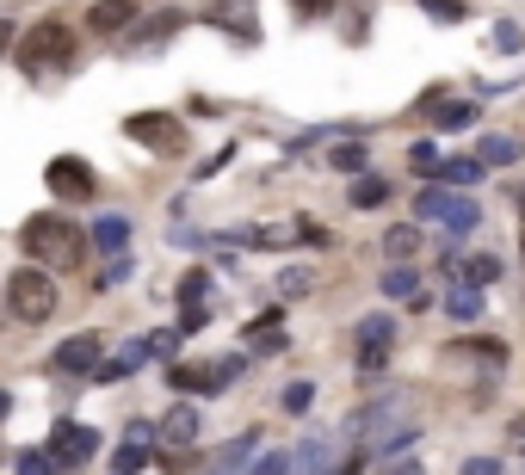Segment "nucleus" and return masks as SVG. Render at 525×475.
I'll return each mask as SVG.
<instances>
[{
    "mask_svg": "<svg viewBox=\"0 0 525 475\" xmlns=\"http://www.w3.org/2000/svg\"><path fill=\"white\" fill-rule=\"evenodd\" d=\"M445 315H451V321H476V315H482V290L458 284V290H451V297H445Z\"/></svg>",
    "mask_w": 525,
    "mask_h": 475,
    "instance_id": "b1692460",
    "label": "nucleus"
},
{
    "mask_svg": "<svg viewBox=\"0 0 525 475\" xmlns=\"http://www.w3.org/2000/svg\"><path fill=\"white\" fill-rule=\"evenodd\" d=\"M408 167H414L420 179H433V173H439V149H433V136H420L414 149H408Z\"/></svg>",
    "mask_w": 525,
    "mask_h": 475,
    "instance_id": "c85d7f7f",
    "label": "nucleus"
},
{
    "mask_svg": "<svg viewBox=\"0 0 525 475\" xmlns=\"http://www.w3.org/2000/svg\"><path fill=\"white\" fill-rule=\"evenodd\" d=\"M414 7L427 13V19H439V25H458V19H470V7H464V0H414Z\"/></svg>",
    "mask_w": 525,
    "mask_h": 475,
    "instance_id": "cd10ccee",
    "label": "nucleus"
},
{
    "mask_svg": "<svg viewBox=\"0 0 525 475\" xmlns=\"http://www.w3.org/2000/svg\"><path fill=\"white\" fill-rule=\"evenodd\" d=\"M210 321V309L204 303H192V309H180V334H198V327Z\"/></svg>",
    "mask_w": 525,
    "mask_h": 475,
    "instance_id": "e433bc0d",
    "label": "nucleus"
},
{
    "mask_svg": "<svg viewBox=\"0 0 525 475\" xmlns=\"http://www.w3.org/2000/svg\"><path fill=\"white\" fill-rule=\"evenodd\" d=\"M476 161L482 167H507V161H519V142L513 136H476Z\"/></svg>",
    "mask_w": 525,
    "mask_h": 475,
    "instance_id": "aec40b11",
    "label": "nucleus"
},
{
    "mask_svg": "<svg viewBox=\"0 0 525 475\" xmlns=\"http://www.w3.org/2000/svg\"><path fill=\"white\" fill-rule=\"evenodd\" d=\"M495 50H525V31H519L513 19H501V25H495Z\"/></svg>",
    "mask_w": 525,
    "mask_h": 475,
    "instance_id": "f704fd0d",
    "label": "nucleus"
},
{
    "mask_svg": "<svg viewBox=\"0 0 525 475\" xmlns=\"http://www.w3.org/2000/svg\"><path fill=\"white\" fill-rule=\"evenodd\" d=\"M124 136L143 142V149H155V155H167V149H180V142H186L180 118H167V112H136V118H124Z\"/></svg>",
    "mask_w": 525,
    "mask_h": 475,
    "instance_id": "0eeeda50",
    "label": "nucleus"
},
{
    "mask_svg": "<svg viewBox=\"0 0 525 475\" xmlns=\"http://www.w3.org/2000/svg\"><path fill=\"white\" fill-rule=\"evenodd\" d=\"M383 297H420V272L414 266H390L383 272Z\"/></svg>",
    "mask_w": 525,
    "mask_h": 475,
    "instance_id": "393cba45",
    "label": "nucleus"
},
{
    "mask_svg": "<svg viewBox=\"0 0 525 475\" xmlns=\"http://www.w3.org/2000/svg\"><path fill=\"white\" fill-rule=\"evenodd\" d=\"M50 364L62 377H93L99 371V334H75V340H62L56 352H50Z\"/></svg>",
    "mask_w": 525,
    "mask_h": 475,
    "instance_id": "1a4fd4ad",
    "label": "nucleus"
},
{
    "mask_svg": "<svg viewBox=\"0 0 525 475\" xmlns=\"http://www.w3.org/2000/svg\"><path fill=\"white\" fill-rule=\"evenodd\" d=\"M44 179H50V192L68 198V204H75V198H93V167H87L81 155H56V161L44 167Z\"/></svg>",
    "mask_w": 525,
    "mask_h": 475,
    "instance_id": "6e6552de",
    "label": "nucleus"
},
{
    "mask_svg": "<svg viewBox=\"0 0 525 475\" xmlns=\"http://www.w3.org/2000/svg\"><path fill=\"white\" fill-rule=\"evenodd\" d=\"M420 241H427V229H420V223H396L390 235H383V253H390V260H414Z\"/></svg>",
    "mask_w": 525,
    "mask_h": 475,
    "instance_id": "2eb2a0df",
    "label": "nucleus"
},
{
    "mask_svg": "<svg viewBox=\"0 0 525 475\" xmlns=\"http://www.w3.org/2000/svg\"><path fill=\"white\" fill-rule=\"evenodd\" d=\"M248 377V352H229V358H198V364H167V383L173 395H217L229 383Z\"/></svg>",
    "mask_w": 525,
    "mask_h": 475,
    "instance_id": "f03ea898",
    "label": "nucleus"
},
{
    "mask_svg": "<svg viewBox=\"0 0 525 475\" xmlns=\"http://www.w3.org/2000/svg\"><path fill=\"white\" fill-rule=\"evenodd\" d=\"M155 457H149V445H136V438H124L118 445V457H112V475H143Z\"/></svg>",
    "mask_w": 525,
    "mask_h": 475,
    "instance_id": "5701e85b",
    "label": "nucleus"
},
{
    "mask_svg": "<svg viewBox=\"0 0 525 475\" xmlns=\"http://www.w3.org/2000/svg\"><path fill=\"white\" fill-rule=\"evenodd\" d=\"M7 414H13V395H7V389H0V420H7Z\"/></svg>",
    "mask_w": 525,
    "mask_h": 475,
    "instance_id": "a18cd8bd",
    "label": "nucleus"
},
{
    "mask_svg": "<svg viewBox=\"0 0 525 475\" xmlns=\"http://www.w3.org/2000/svg\"><path fill=\"white\" fill-rule=\"evenodd\" d=\"M254 475H291V451H260Z\"/></svg>",
    "mask_w": 525,
    "mask_h": 475,
    "instance_id": "72a5a7b5",
    "label": "nucleus"
},
{
    "mask_svg": "<svg viewBox=\"0 0 525 475\" xmlns=\"http://www.w3.org/2000/svg\"><path fill=\"white\" fill-rule=\"evenodd\" d=\"M254 451H260V432H241L235 445H223L217 457H210V463H217L210 475H235V469H241V457H254Z\"/></svg>",
    "mask_w": 525,
    "mask_h": 475,
    "instance_id": "f3484780",
    "label": "nucleus"
},
{
    "mask_svg": "<svg viewBox=\"0 0 525 475\" xmlns=\"http://www.w3.org/2000/svg\"><path fill=\"white\" fill-rule=\"evenodd\" d=\"M204 290H210V272H204V266H192V272L180 278V303H186V309H192V303H204Z\"/></svg>",
    "mask_w": 525,
    "mask_h": 475,
    "instance_id": "7c9ffc66",
    "label": "nucleus"
},
{
    "mask_svg": "<svg viewBox=\"0 0 525 475\" xmlns=\"http://www.w3.org/2000/svg\"><path fill=\"white\" fill-rule=\"evenodd\" d=\"M186 25L180 7H167V13H149V25H130V50H155L161 38H173V31Z\"/></svg>",
    "mask_w": 525,
    "mask_h": 475,
    "instance_id": "f8f14e48",
    "label": "nucleus"
},
{
    "mask_svg": "<svg viewBox=\"0 0 525 475\" xmlns=\"http://www.w3.org/2000/svg\"><path fill=\"white\" fill-rule=\"evenodd\" d=\"M309 284H315V272H309V266H291L285 278H278V290H285V297H303Z\"/></svg>",
    "mask_w": 525,
    "mask_h": 475,
    "instance_id": "2f4dec72",
    "label": "nucleus"
},
{
    "mask_svg": "<svg viewBox=\"0 0 525 475\" xmlns=\"http://www.w3.org/2000/svg\"><path fill=\"white\" fill-rule=\"evenodd\" d=\"M309 401H315V383H291L285 389V414H309Z\"/></svg>",
    "mask_w": 525,
    "mask_h": 475,
    "instance_id": "473e14b6",
    "label": "nucleus"
},
{
    "mask_svg": "<svg viewBox=\"0 0 525 475\" xmlns=\"http://www.w3.org/2000/svg\"><path fill=\"white\" fill-rule=\"evenodd\" d=\"M445 358H476V364H488V371H501V364H507V346L488 340V334H476V340H451Z\"/></svg>",
    "mask_w": 525,
    "mask_h": 475,
    "instance_id": "4468645a",
    "label": "nucleus"
},
{
    "mask_svg": "<svg viewBox=\"0 0 525 475\" xmlns=\"http://www.w3.org/2000/svg\"><path fill=\"white\" fill-rule=\"evenodd\" d=\"M291 7H297L303 19H328V13H334V0H291Z\"/></svg>",
    "mask_w": 525,
    "mask_h": 475,
    "instance_id": "4c0bfd02",
    "label": "nucleus"
},
{
    "mask_svg": "<svg viewBox=\"0 0 525 475\" xmlns=\"http://www.w3.org/2000/svg\"><path fill=\"white\" fill-rule=\"evenodd\" d=\"M488 167L476 161V155H464V161H439V173H433V186H470V179H482Z\"/></svg>",
    "mask_w": 525,
    "mask_h": 475,
    "instance_id": "412c9836",
    "label": "nucleus"
},
{
    "mask_svg": "<svg viewBox=\"0 0 525 475\" xmlns=\"http://www.w3.org/2000/svg\"><path fill=\"white\" fill-rule=\"evenodd\" d=\"M433 124H439V130H470V124H476V105H470V99H439V105H433Z\"/></svg>",
    "mask_w": 525,
    "mask_h": 475,
    "instance_id": "6ab92c4d",
    "label": "nucleus"
},
{
    "mask_svg": "<svg viewBox=\"0 0 525 475\" xmlns=\"http://www.w3.org/2000/svg\"><path fill=\"white\" fill-rule=\"evenodd\" d=\"M50 451H19V475H50Z\"/></svg>",
    "mask_w": 525,
    "mask_h": 475,
    "instance_id": "c9c22d12",
    "label": "nucleus"
},
{
    "mask_svg": "<svg viewBox=\"0 0 525 475\" xmlns=\"http://www.w3.org/2000/svg\"><path fill=\"white\" fill-rule=\"evenodd\" d=\"M192 438H198V408H192V401H180V408L161 420V445H167V451H186Z\"/></svg>",
    "mask_w": 525,
    "mask_h": 475,
    "instance_id": "ddd939ff",
    "label": "nucleus"
},
{
    "mask_svg": "<svg viewBox=\"0 0 525 475\" xmlns=\"http://www.w3.org/2000/svg\"><path fill=\"white\" fill-rule=\"evenodd\" d=\"M507 432H513V445H525V420H513V426H507Z\"/></svg>",
    "mask_w": 525,
    "mask_h": 475,
    "instance_id": "c03bdc74",
    "label": "nucleus"
},
{
    "mask_svg": "<svg viewBox=\"0 0 525 475\" xmlns=\"http://www.w3.org/2000/svg\"><path fill=\"white\" fill-rule=\"evenodd\" d=\"M124 241H130V223H124V216H99V223H93V247H99V253H112V260H118Z\"/></svg>",
    "mask_w": 525,
    "mask_h": 475,
    "instance_id": "dca6fc26",
    "label": "nucleus"
},
{
    "mask_svg": "<svg viewBox=\"0 0 525 475\" xmlns=\"http://www.w3.org/2000/svg\"><path fill=\"white\" fill-rule=\"evenodd\" d=\"M13 56H19L25 75H38V68H68V56H75V31H68L62 19H38V25L19 38Z\"/></svg>",
    "mask_w": 525,
    "mask_h": 475,
    "instance_id": "20e7f679",
    "label": "nucleus"
},
{
    "mask_svg": "<svg viewBox=\"0 0 525 475\" xmlns=\"http://www.w3.org/2000/svg\"><path fill=\"white\" fill-rule=\"evenodd\" d=\"M124 278H130V260H124V253H118V260L105 266V284H124Z\"/></svg>",
    "mask_w": 525,
    "mask_h": 475,
    "instance_id": "79ce46f5",
    "label": "nucleus"
},
{
    "mask_svg": "<svg viewBox=\"0 0 525 475\" xmlns=\"http://www.w3.org/2000/svg\"><path fill=\"white\" fill-rule=\"evenodd\" d=\"M44 451H50V463H56V469H81V463H93V457H99V432H93V426H81V420H56Z\"/></svg>",
    "mask_w": 525,
    "mask_h": 475,
    "instance_id": "423d86ee",
    "label": "nucleus"
},
{
    "mask_svg": "<svg viewBox=\"0 0 525 475\" xmlns=\"http://www.w3.org/2000/svg\"><path fill=\"white\" fill-rule=\"evenodd\" d=\"M383 198H390V186H383V179H371V173L353 179V210H377Z\"/></svg>",
    "mask_w": 525,
    "mask_h": 475,
    "instance_id": "a878e982",
    "label": "nucleus"
},
{
    "mask_svg": "<svg viewBox=\"0 0 525 475\" xmlns=\"http://www.w3.org/2000/svg\"><path fill=\"white\" fill-rule=\"evenodd\" d=\"M458 272H464L470 290H488V284L501 278V260H495V253H470V260H458Z\"/></svg>",
    "mask_w": 525,
    "mask_h": 475,
    "instance_id": "a211bd4d",
    "label": "nucleus"
},
{
    "mask_svg": "<svg viewBox=\"0 0 525 475\" xmlns=\"http://www.w3.org/2000/svg\"><path fill=\"white\" fill-rule=\"evenodd\" d=\"M136 19V0H93V13H87V25L99 31V38H118V31H130Z\"/></svg>",
    "mask_w": 525,
    "mask_h": 475,
    "instance_id": "9b49d317",
    "label": "nucleus"
},
{
    "mask_svg": "<svg viewBox=\"0 0 525 475\" xmlns=\"http://www.w3.org/2000/svg\"><path fill=\"white\" fill-rule=\"evenodd\" d=\"M390 340H396V321H390V315H371V321H359V346H377V352H383Z\"/></svg>",
    "mask_w": 525,
    "mask_h": 475,
    "instance_id": "bb28decb",
    "label": "nucleus"
},
{
    "mask_svg": "<svg viewBox=\"0 0 525 475\" xmlns=\"http://www.w3.org/2000/svg\"><path fill=\"white\" fill-rule=\"evenodd\" d=\"M328 167H334V173H359V167H365V149H359V142H334Z\"/></svg>",
    "mask_w": 525,
    "mask_h": 475,
    "instance_id": "c756f323",
    "label": "nucleus"
},
{
    "mask_svg": "<svg viewBox=\"0 0 525 475\" xmlns=\"http://www.w3.org/2000/svg\"><path fill=\"white\" fill-rule=\"evenodd\" d=\"M19 241L31 253V266H44V272H81V260H87V241L68 216H31Z\"/></svg>",
    "mask_w": 525,
    "mask_h": 475,
    "instance_id": "f257e3e1",
    "label": "nucleus"
},
{
    "mask_svg": "<svg viewBox=\"0 0 525 475\" xmlns=\"http://www.w3.org/2000/svg\"><path fill=\"white\" fill-rule=\"evenodd\" d=\"M464 475H501V463H495V457H470Z\"/></svg>",
    "mask_w": 525,
    "mask_h": 475,
    "instance_id": "58836bf2",
    "label": "nucleus"
},
{
    "mask_svg": "<svg viewBox=\"0 0 525 475\" xmlns=\"http://www.w3.org/2000/svg\"><path fill=\"white\" fill-rule=\"evenodd\" d=\"M248 352H285V327H278V315H260L248 327Z\"/></svg>",
    "mask_w": 525,
    "mask_h": 475,
    "instance_id": "4be33fe9",
    "label": "nucleus"
},
{
    "mask_svg": "<svg viewBox=\"0 0 525 475\" xmlns=\"http://www.w3.org/2000/svg\"><path fill=\"white\" fill-rule=\"evenodd\" d=\"M7 50H13V25H7V19H0V56H7Z\"/></svg>",
    "mask_w": 525,
    "mask_h": 475,
    "instance_id": "37998d69",
    "label": "nucleus"
},
{
    "mask_svg": "<svg viewBox=\"0 0 525 475\" xmlns=\"http://www.w3.org/2000/svg\"><path fill=\"white\" fill-rule=\"evenodd\" d=\"M383 475H420V463H414V457L402 451V457H390V469H383Z\"/></svg>",
    "mask_w": 525,
    "mask_h": 475,
    "instance_id": "a19ab883",
    "label": "nucleus"
},
{
    "mask_svg": "<svg viewBox=\"0 0 525 475\" xmlns=\"http://www.w3.org/2000/svg\"><path fill=\"white\" fill-rule=\"evenodd\" d=\"M7 309H13L25 327H44V321L56 315V278H50L44 266H19V272L7 278Z\"/></svg>",
    "mask_w": 525,
    "mask_h": 475,
    "instance_id": "7ed1b4c3",
    "label": "nucleus"
},
{
    "mask_svg": "<svg viewBox=\"0 0 525 475\" xmlns=\"http://www.w3.org/2000/svg\"><path fill=\"white\" fill-rule=\"evenodd\" d=\"M414 216H420V223L451 229V235H464V229L476 223V204H470V198H458L451 186H433V179H427V186H420V198H414Z\"/></svg>",
    "mask_w": 525,
    "mask_h": 475,
    "instance_id": "39448f33",
    "label": "nucleus"
},
{
    "mask_svg": "<svg viewBox=\"0 0 525 475\" xmlns=\"http://www.w3.org/2000/svg\"><path fill=\"white\" fill-rule=\"evenodd\" d=\"M173 346H180V334H149V352H155V358H167Z\"/></svg>",
    "mask_w": 525,
    "mask_h": 475,
    "instance_id": "ea45409f",
    "label": "nucleus"
},
{
    "mask_svg": "<svg viewBox=\"0 0 525 475\" xmlns=\"http://www.w3.org/2000/svg\"><path fill=\"white\" fill-rule=\"evenodd\" d=\"M210 25H217V31H235L241 44H254V38H260V25H254V0H217V7H210Z\"/></svg>",
    "mask_w": 525,
    "mask_h": 475,
    "instance_id": "9d476101",
    "label": "nucleus"
}]
</instances>
